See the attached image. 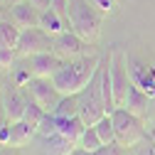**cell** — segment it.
<instances>
[{"label":"cell","mask_w":155,"mask_h":155,"mask_svg":"<svg viewBox=\"0 0 155 155\" xmlns=\"http://www.w3.org/2000/svg\"><path fill=\"white\" fill-rule=\"evenodd\" d=\"M148 104H150V96L145 91H140L135 84H130L128 89V96H126V104L123 108H128L133 116H138V118H143V116L148 113Z\"/></svg>","instance_id":"9a60e30c"},{"label":"cell","mask_w":155,"mask_h":155,"mask_svg":"<svg viewBox=\"0 0 155 155\" xmlns=\"http://www.w3.org/2000/svg\"><path fill=\"white\" fill-rule=\"evenodd\" d=\"M49 8H54L62 17H67V12H69V0H52ZM67 20H69V17H67Z\"/></svg>","instance_id":"d4e9b609"},{"label":"cell","mask_w":155,"mask_h":155,"mask_svg":"<svg viewBox=\"0 0 155 155\" xmlns=\"http://www.w3.org/2000/svg\"><path fill=\"white\" fill-rule=\"evenodd\" d=\"M5 123H8V118H5V111H0V128H3Z\"/></svg>","instance_id":"83f0119b"},{"label":"cell","mask_w":155,"mask_h":155,"mask_svg":"<svg viewBox=\"0 0 155 155\" xmlns=\"http://www.w3.org/2000/svg\"><path fill=\"white\" fill-rule=\"evenodd\" d=\"M25 64L27 69L32 71V76H54L57 69L64 64L62 57H57L54 52H40V54H32V57H25Z\"/></svg>","instance_id":"9c48e42d"},{"label":"cell","mask_w":155,"mask_h":155,"mask_svg":"<svg viewBox=\"0 0 155 155\" xmlns=\"http://www.w3.org/2000/svg\"><path fill=\"white\" fill-rule=\"evenodd\" d=\"M86 40H81L79 35H76L74 30H64L54 37L52 42V52L57 57H62V59H74V57H81L86 52Z\"/></svg>","instance_id":"ba28073f"},{"label":"cell","mask_w":155,"mask_h":155,"mask_svg":"<svg viewBox=\"0 0 155 155\" xmlns=\"http://www.w3.org/2000/svg\"><path fill=\"white\" fill-rule=\"evenodd\" d=\"M40 27H42L45 32H49L52 37H57V35L64 32V30H71V27H69V20L62 17L54 8H47V10L40 12Z\"/></svg>","instance_id":"5bb4252c"},{"label":"cell","mask_w":155,"mask_h":155,"mask_svg":"<svg viewBox=\"0 0 155 155\" xmlns=\"http://www.w3.org/2000/svg\"><path fill=\"white\" fill-rule=\"evenodd\" d=\"M67 17H69V27L89 45H94L101 37V10L91 0H69Z\"/></svg>","instance_id":"7a4b0ae2"},{"label":"cell","mask_w":155,"mask_h":155,"mask_svg":"<svg viewBox=\"0 0 155 155\" xmlns=\"http://www.w3.org/2000/svg\"><path fill=\"white\" fill-rule=\"evenodd\" d=\"M25 108H27V99H25V96L17 91V89H5V94H3V111H5V118H8L10 123L22 121Z\"/></svg>","instance_id":"4fadbf2b"},{"label":"cell","mask_w":155,"mask_h":155,"mask_svg":"<svg viewBox=\"0 0 155 155\" xmlns=\"http://www.w3.org/2000/svg\"><path fill=\"white\" fill-rule=\"evenodd\" d=\"M40 12L35 5H30L27 0H20V3H12L10 8V20L20 27V30H27V27H40Z\"/></svg>","instance_id":"8fae6325"},{"label":"cell","mask_w":155,"mask_h":155,"mask_svg":"<svg viewBox=\"0 0 155 155\" xmlns=\"http://www.w3.org/2000/svg\"><path fill=\"white\" fill-rule=\"evenodd\" d=\"M54 116H76L79 113V96H62V101H59V106H57L54 111H52Z\"/></svg>","instance_id":"44dd1931"},{"label":"cell","mask_w":155,"mask_h":155,"mask_svg":"<svg viewBox=\"0 0 155 155\" xmlns=\"http://www.w3.org/2000/svg\"><path fill=\"white\" fill-rule=\"evenodd\" d=\"M30 5H35L37 10H47L49 5H52V0H27Z\"/></svg>","instance_id":"4316f807"},{"label":"cell","mask_w":155,"mask_h":155,"mask_svg":"<svg viewBox=\"0 0 155 155\" xmlns=\"http://www.w3.org/2000/svg\"><path fill=\"white\" fill-rule=\"evenodd\" d=\"M12 79H15V86H25L30 79H32V71L27 69V64H17V67H12Z\"/></svg>","instance_id":"7402d4cb"},{"label":"cell","mask_w":155,"mask_h":155,"mask_svg":"<svg viewBox=\"0 0 155 155\" xmlns=\"http://www.w3.org/2000/svg\"><path fill=\"white\" fill-rule=\"evenodd\" d=\"M111 118H113V128H116V143L123 145V148H130L135 143H140L143 140V123L138 116H133L128 108L118 106L113 113H111Z\"/></svg>","instance_id":"277c9868"},{"label":"cell","mask_w":155,"mask_h":155,"mask_svg":"<svg viewBox=\"0 0 155 155\" xmlns=\"http://www.w3.org/2000/svg\"><path fill=\"white\" fill-rule=\"evenodd\" d=\"M15 49H0V69H12L15 64Z\"/></svg>","instance_id":"cb8c5ba5"},{"label":"cell","mask_w":155,"mask_h":155,"mask_svg":"<svg viewBox=\"0 0 155 155\" xmlns=\"http://www.w3.org/2000/svg\"><path fill=\"white\" fill-rule=\"evenodd\" d=\"M96 133H99V138L104 140V145H113L116 143V128H113V118H111V113H106L104 118H99L94 123Z\"/></svg>","instance_id":"d6986e66"},{"label":"cell","mask_w":155,"mask_h":155,"mask_svg":"<svg viewBox=\"0 0 155 155\" xmlns=\"http://www.w3.org/2000/svg\"><path fill=\"white\" fill-rule=\"evenodd\" d=\"M32 133H37L35 126H30L27 121H15V123H10L5 145H8V148H20V145H25V143L32 138Z\"/></svg>","instance_id":"2e32d148"},{"label":"cell","mask_w":155,"mask_h":155,"mask_svg":"<svg viewBox=\"0 0 155 155\" xmlns=\"http://www.w3.org/2000/svg\"><path fill=\"white\" fill-rule=\"evenodd\" d=\"M52 42L54 37L49 32H45L42 27H27L20 32V40H17L15 52L20 57H32L40 52H52Z\"/></svg>","instance_id":"52a82bcc"},{"label":"cell","mask_w":155,"mask_h":155,"mask_svg":"<svg viewBox=\"0 0 155 155\" xmlns=\"http://www.w3.org/2000/svg\"><path fill=\"white\" fill-rule=\"evenodd\" d=\"M54 121H57V133L64 135V138H69L74 145H79V138H81V133L86 128V123H84V118L79 113L76 116H54Z\"/></svg>","instance_id":"7c38bea8"},{"label":"cell","mask_w":155,"mask_h":155,"mask_svg":"<svg viewBox=\"0 0 155 155\" xmlns=\"http://www.w3.org/2000/svg\"><path fill=\"white\" fill-rule=\"evenodd\" d=\"M128 71H130V81L140 91H145L150 99H155V67H148L143 62L128 59Z\"/></svg>","instance_id":"30bf717a"},{"label":"cell","mask_w":155,"mask_h":155,"mask_svg":"<svg viewBox=\"0 0 155 155\" xmlns=\"http://www.w3.org/2000/svg\"><path fill=\"white\" fill-rule=\"evenodd\" d=\"M91 3H94L96 8H99L104 15H108V12L113 10V0H91Z\"/></svg>","instance_id":"484cf974"},{"label":"cell","mask_w":155,"mask_h":155,"mask_svg":"<svg viewBox=\"0 0 155 155\" xmlns=\"http://www.w3.org/2000/svg\"><path fill=\"white\" fill-rule=\"evenodd\" d=\"M108 67H111V86H113V99L116 106L126 104V96L130 89V71H128V57L121 49H113L108 54Z\"/></svg>","instance_id":"5b68a950"},{"label":"cell","mask_w":155,"mask_h":155,"mask_svg":"<svg viewBox=\"0 0 155 155\" xmlns=\"http://www.w3.org/2000/svg\"><path fill=\"white\" fill-rule=\"evenodd\" d=\"M10 3H20V0H10Z\"/></svg>","instance_id":"4dcf8cb0"},{"label":"cell","mask_w":155,"mask_h":155,"mask_svg":"<svg viewBox=\"0 0 155 155\" xmlns=\"http://www.w3.org/2000/svg\"><path fill=\"white\" fill-rule=\"evenodd\" d=\"M37 133L45 135V138H49V135L57 133V121H54V116H52V113H47L45 118H42V123H40V128H37Z\"/></svg>","instance_id":"603a6c76"},{"label":"cell","mask_w":155,"mask_h":155,"mask_svg":"<svg viewBox=\"0 0 155 155\" xmlns=\"http://www.w3.org/2000/svg\"><path fill=\"white\" fill-rule=\"evenodd\" d=\"M153 140H155V130H153Z\"/></svg>","instance_id":"1f68e13d"},{"label":"cell","mask_w":155,"mask_h":155,"mask_svg":"<svg viewBox=\"0 0 155 155\" xmlns=\"http://www.w3.org/2000/svg\"><path fill=\"white\" fill-rule=\"evenodd\" d=\"M47 116V111L37 104V101H32V99H27V108H25V116H22V121H27L30 126H35V128H40V123H42V118Z\"/></svg>","instance_id":"ffe728a7"},{"label":"cell","mask_w":155,"mask_h":155,"mask_svg":"<svg viewBox=\"0 0 155 155\" xmlns=\"http://www.w3.org/2000/svg\"><path fill=\"white\" fill-rule=\"evenodd\" d=\"M20 27H17L12 20L5 22L0 20V49H15L17 47V40H20Z\"/></svg>","instance_id":"e0dca14e"},{"label":"cell","mask_w":155,"mask_h":155,"mask_svg":"<svg viewBox=\"0 0 155 155\" xmlns=\"http://www.w3.org/2000/svg\"><path fill=\"white\" fill-rule=\"evenodd\" d=\"M99 67H101V57L96 54H81V57H74V59H64V64L52 76V81L62 96H74L89 86Z\"/></svg>","instance_id":"6da1fadb"},{"label":"cell","mask_w":155,"mask_h":155,"mask_svg":"<svg viewBox=\"0 0 155 155\" xmlns=\"http://www.w3.org/2000/svg\"><path fill=\"white\" fill-rule=\"evenodd\" d=\"M3 10H5V8H3V0H0V20H3Z\"/></svg>","instance_id":"f1b7e54d"},{"label":"cell","mask_w":155,"mask_h":155,"mask_svg":"<svg viewBox=\"0 0 155 155\" xmlns=\"http://www.w3.org/2000/svg\"><path fill=\"white\" fill-rule=\"evenodd\" d=\"M76 96H79V116L84 118L86 126H94L99 118L106 116V104L101 96V67L94 74V79L89 81V86L84 91H79Z\"/></svg>","instance_id":"3957f363"},{"label":"cell","mask_w":155,"mask_h":155,"mask_svg":"<svg viewBox=\"0 0 155 155\" xmlns=\"http://www.w3.org/2000/svg\"><path fill=\"white\" fill-rule=\"evenodd\" d=\"M0 155H10V153H8V150H3V153H0Z\"/></svg>","instance_id":"f546056e"},{"label":"cell","mask_w":155,"mask_h":155,"mask_svg":"<svg viewBox=\"0 0 155 155\" xmlns=\"http://www.w3.org/2000/svg\"><path fill=\"white\" fill-rule=\"evenodd\" d=\"M79 148H81L84 153H89V155L99 153V150L104 148V140L99 138V133H96V128H94V126H86V128H84L81 138H79Z\"/></svg>","instance_id":"ac0fdd59"},{"label":"cell","mask_w":155,"mask_h":155,"mask_svg":"<svg viewBox=\"0 0 155 155\" xmlns=\"http://www.w3.org/2000/svg\"><path fill=\"white\" fill-rule=\"evenodd\" d=\"M22 89L30 94V99L37 101L47 113H52L57 106H59V101H62V94H59V89L54 86L52 76H32Z\"/></svg>","instance_id":"8992f818"}]
</instances>
